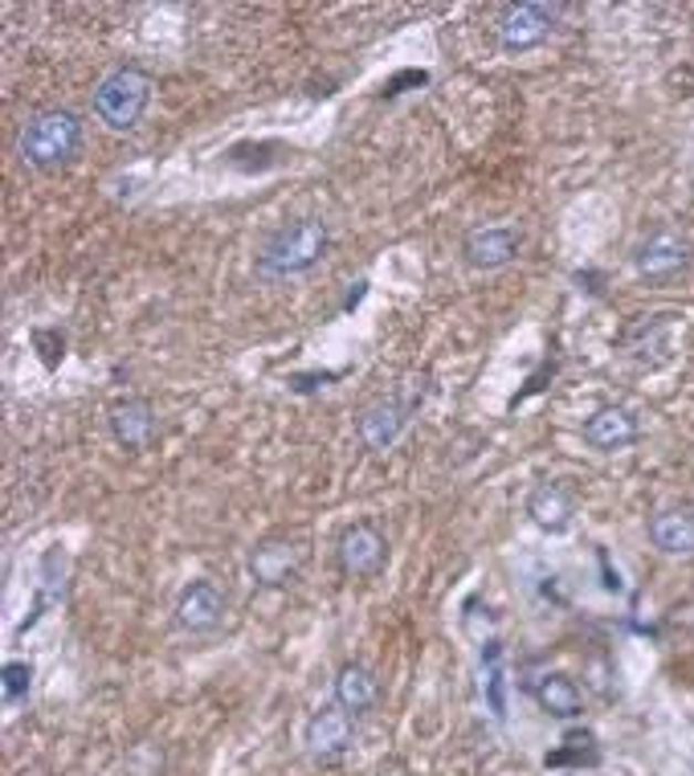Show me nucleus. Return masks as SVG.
I'll list each match as a JSON object with an SVG mask.
<instances>
[{
    "label": "nucleus",
    "instance_id": "nucleus-9",
    "mask_svg": "<svg viewBox=\"0 0 694 776\" xmlns=\"http://www.w3.org/2000/svg\"><path fill=\"white\" fill-rule=\"evenodd\" d=\"M633 266H638L641 279L650 282H666L674 274L691 266V241L674 233V229H658L650 238L641 241L638 250H633Z\"/></svg>",
    "mask_w": 694,
    "mask_h": 776
},
{
    "label": "nucleus",
    "instance_id": "nucleus-16",
    "mask_svg": "<svg viewBox=\"0 0 694 776\" xmlns=\"http://www.w3.org/2000/svg\"><path fill=\"white\" fill-rule=\"evenodd\" d=\"M650 539L666 556H694V511L691 507H666L650 520Z\"/></svg>",
    "mask_w": 694,
    "mask_h": 776
},
{
    "label": "nucleus",
    "instance_id": "nucleus-18",
    "mask_svg": "<svg viewBox=\"0 0 694 776\" xmlns=\"http://www.w3.org/2000/svg\"><path fill=\"white\" fill-rule=\"evenodd\" d=\"M0 686H4V703H17V699L29 695V686H33V667H29V662H4Z\"/></svg>",
    "mask_w": 694,
    "mask_h": 776
},
{
    "label": "nucleus",
    "instance_id": "nucleus-1",
    "mask_svg": "<svg viewBox=\"0 0 694 776\" xmlns=\"http://www.w3.org/2000/svg\"><path fill=\"white\" fill-rule=\"evenodd\" d=\"M86 148V123L70 107H45L29 115L17 135V156L33 172H57L70 168Z\"/></svg>",
    "mask_w": 694,
    "mask_h": 776
},
{
    "label": "nucleus",
    "instance_id": "nucleus-17",
    "mask_svg": "<svg viewBox=\"0 0 694 776\" xmlns=\"http://www.w3.org/2000/svg\"><path fill=\"white\" fill-rule=\"evenodd\" d=\"M532 695H535V703L548 711V715H556V720H576V715L585 711L580 686H576L572 679H564V674H544V679H535Z\"/></svg>",
    "mask_w": 694,
    "mask_h": 776
},
{
    "label": "nucleus",
    "instance_id": "nucleus-12",
    "mask_svg": "<svg viewBox=\"0 0 694 776\" xmlns=\"http://www.w3.org/2000/svg\"><path fill=\"white\" fill-rule=\"evenodd\" d=\"M107 426H111V438H115L123 450L139 454V450L151 445L160 421H156V405L147 401V397H123V401L111 405Z\"/></svg>",
    "mask_w": 694,
    "mask_h": 776
},
{
    "label": "nucleus",
    "instance_id": "nucleus-6",
    "mask_svg": "<svg viewBox=\"0 0 694 776\" xmlns=\"http://www.w3.org/2000/svg\"><path fill=\"white\" fill-rule=\"evenodd\" d=\"M335 560H339L344 576H351V580H372V576H380L388 564L385 532L368 520L344 527V536H339V544H335Z\"/></svg>",
    "mask_w": 694,
    "mask_h": 776
},
{
    "label": "nucleus",
    "instance_id": "nucleus-5",
    "mask_svg": "<svg viewBox=\"0 0 694 776\" xmlns=\"http://www.w3.org/2000/svg\"><path fill=\"white\" fill-rule=\"evenodd\" d=\"M560 9L556 4H539V0H523L511 4L507 13L498 17V45L503 54H532L551 38Z\"/></svg>",
    "mask_w": 694,
    "mask_h": 776
},
{
    "label": "nucleus",
    "instance_id": "nucleus-15",
    "mask_svg": "<svg viewBox=\"0 0 694 776\" xmlns=\"http://www.w3.org/2000/svg\"><path fill=\"white\" fill-rule=\"evenodd\" d=\"M376 699H380V683H376V674L360 662H344L339 674H335V703L347 711V715H368L376 707Z\"/></svg>",
    "mask_w": 694,
    "mask_h": 776
},
{
    "label": "nucleus",
    "instance_id": "nucleus-10",
    "mask_svg": "<svg viewBox=\"0 0 694 776\" xmlns=\"http://www.w3.org/2000/svg\"><path fill=\"white\" fill-rule=\"evenodd\" d=\"M351 720H356V715H347L339 703L315 711L307 720V732H303V744H307L311 761H319V764L339 761V756L351 748V732H356Z\"/></svg>",
    "mask_w": 694,
    "mask_h": 776
},
{
    "label": "nucleus",
    "instance_id": "nucleus-4",
    "mask_svg": "<svg viewBox=\"0 0 694 776\" xmlns=\"http://www.w3.org/2000/svg\"><path fill=\"white\" fill-rule=\"evenodd\" d=\"M421 401H425V385H421V388L413 385V388H409V397L392 392V397L372 401L360 413V421H356V429H360V442L368 445V450H392V445L404 438V429H409L413 413L421 409Z\"/></svg>",
    "mask_w": 694,
    "mask_h": 776
},
{
    "label": "nucleus",
    "instance_id": "nucleus-2",
    "mask_svg": "<svg viewBox=\"0 0 694 776\" xmlns=\"http://www.w3.org/2000/svg\"><path fill=\"white\" fill-rule=\"evenodd\" d=\"M332 250V229L315 221V217H298V221H282L257 250V274L270 282L298 279L311 274Z\"/></svg>",
    "mask_w": 694,
    "mask_h": 776
},
{
    "label": "nucleus",
    "instance_id": "nucleus-14",
    "mask_svg": "<svg viewBox=\"0 0 694 776\" xmlns=\"http://www.w3.org/2000/svg\"><path fill=\"white\" fill-rule=\"evenodd\" d=\"M527 515L539 532L548 536H564L576 520V499L564 482H539L532 495H527Z\"/></svg>",
    "mask_w": 694,
    "mask_h": 776
},
{
    "label": "nucleus",
    "instance_id": "nucleus-8",
    "mask_svg": "<svg viewBox=\"0 0 694 776\" xmlns=\"http://www.w3.org/2000/svg\"><path fill=\"white\" fill-rule=\"evenodd\" d=\"M229 614V597L213 580H192L176 597V626L185 633H213Z\"/></svg>",
    "mask_w": 694,
    "mask_h": 776
},
{
    "label": "nucleus",
    "instance_id": "nucleus-3",
    "mask_svg": "<svg viewBox=\"0 0 694 776\" xmlns=\"http://www.w3.org/2000/svg\"><path fill=\"white\" fill-rule=\"evenodd\" d=\"M151 91H156V82H151L147 70L119 66L94 86L91 107L98 115V123H107L111 132H132V127H139L147 107H151Z\"/></svg>",
    "mask_w": 694,
    "mask_h": 776
},
{
    "label": "nucleus",
    "instance_id": "nucleus-13",
    "mask_svg": "<svg viewBox=\"0 0 694 776\" xmlns=\"http://www.w3.org/2000/svg\"><path fill=\"white\" fill-rule=\"evenodd\" d=\"M638 438H641V426L625 405H604V409H597V413L585 421V442L592 445V450H601V454H617V450L633 445Z\"/></svg>",
    "mask_w": 694,
    "mask_h": 776
},
{
    "label": "nucleus",
    "instance_id": "nucleus-7",
    "mask_svg": "<svg viewBox=\"0 0 694 776\" xmlns=\"http://www.w3.org/2000/svg\"><path fill=\"white\" fill-rule=\"evenodd\" d=\"M303 568H307V544L294 536H270L250 552V576L266 589H282L298 580Z\"/></svg>",
    "mask_w": 694,
    "mask_h": 776
},
{
    "label": "nucleus",
    "instance_id": "nucleus-11",
    "mask_svg": "<svg viewBox=\"0 0 694 776\" xmlns=\"http://www.w3.org/2000/svg\"><path fill=\"white\" fill-rule=\"evenodd\" d=\"M523 250V238L519 229L511 226H479L470 229L466 241H462V258H466V266L474 270H503L511 266Z\"/></svg>",
    "mask_w": 694,
    "mask_h": 776
}]
</instances>
